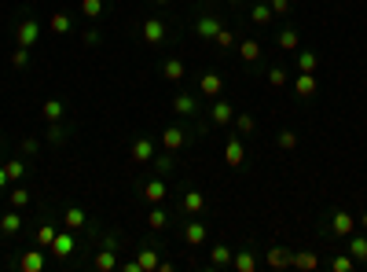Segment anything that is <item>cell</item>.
Masks as SVG:
<instances>
[{
    "instance_id": "1",
    "label": "cell",
    "mask_w": 367,
    "mask_h": 272,
    "mask_svg": "<svg viewBox=\"0 0 367 272\" xmlns=\"http://www.w3.org/2000/svg\"><path fill=\"white\" fill-rule=\"evenodd\" d=\"M122 236L117 232H107L99 243H96V250H92V257H88V265L96 269V272H114L117 265H122Z\"/></svg>"
},
{
    "instance_id": "2",
    "label": "cell",
    "mask_w": 367,
    "mask_h": 272,
    "mask_svg": "<svg viewBox=\"0 0 367 272\" xmlns=\"http://www.w3.org/2000/svg\"><path fill=\"white\" fill-rule=\"evenodd\" d=\"M225 30V19H220V11H213L209 4H195L191 11V33L199 37V41H209L213 45V37Z\"/></svg>"
},
{
    "instance_id": "3",
    "label": "cell",
    "mask_w": 367,
    "mask_h": 272,
    "mask_svg": "<svg viewBox=\"0 0 367 272\" xmlns=\"http://www.w3.org/2000/svg\"><path fill=\"white\" fill-rule=\"evenodd\" d=\"M357 232V214L349 210H327L323 221H320V236L334 239V243H345V236Z\"/></svg>"
},
{
    "instance_id": "4",
    "label": "cell",
    "mask_w": 367,
    "mask_h": 272,
    "mask_svg": "<svg viewBox=\"0 0 367 272\" xmlns=\"http://www.w3.org/2000/svg\"><path fill=\"white\" fill-rule=\"evenodd\" d=\"M195 136H199V133H195V129L188 125V118H177V122L162 125V133H158V144H162V151H173V154H180V151L188 147Z\"/></svg>"
},
{
    "instance_id": "5",
    "label": "cell",
    "mask_w": 367,
    "mask_h": 272,
    "mask_svg": "<svg viewBox=\"0 0 367 272\" xmlns=\"http://www.w3.org/2000/svg\"><path fill=\"white\" fill-rule=\"evenodd\" d=\"M11 33H15V45L37 48V41H41V19L33 15V8H19L15 11V26H11Z\"/></svg>"
},
{
    "instance_id": "6",
    "label": "cell",
    "mask_w": 367,
    "mask_h": 272,
    "mask_svg": "<svg viewBox=\"0 0 367 272\" xmlns=\"http://www.w3.org/2000/svg\"><path fill=\"white\" fill-rule=\"evenodd\" d=\"M63 225L74 228L77 236H85L88 243H96V236H99V225L88 217V210L81 202H67V206H63Z\"/></svg>"
},
{
    "instance_id": "7",
    "label": "cell",
    "mask_w": 367,
    "mask_h": 272,
    "mask_svg": "<svg viewBox=\"0 0 367 272\" xmlns=\"http://www.w3.org/2000/svg\"><path fill=\"white\" fill-rule=\"evenodd\" d=\"M140 41L147 45V48H165L169 41H173V30H169V22H165V19L151 15V19H143V22H140Z\"/></svg>"
},
{
    "instance_id": "8",
    "label": "cell",
    "mask_w": 367,
    "mask_h": 272,
    "mask_svg": "<svg viewBox=\"0 0 367 272\" xmlns=\"http://www.w3.org/2000/svg\"><path fill=\"white\" fill-rule=\"evenodd\" d=\"M180 243L184 247H206L209 243V225H206V217L199 214V217H184L180 221Z\"/></svg>"
},
{
    "instance_id": "9",
    "label": "cell",
    "mask_w": 367,
    "mask_h": 272,
    "mask_svg": "<svg viewBox=\"0 0 367 272\" xmlns=\"http://www.w3.org/2000/svg\"><path fill=\"white\" fill-rule=\"evenodd\" d=\"M48 250H51V257H56L59 265H67L70 257H74L77 250H81V243H77V232L63 225V228L56 232V239H51V247H48Z\"/></svg>"
},
{
    "instance_id": "10",
    "label": "cell",
    "mask_w": 367,
    "mask_h": 272,
    "mask_svg": "<svg viewBox=\"0 0 367 272\" xmlns=\"http://www.w3.org/2000/svg\"><path fill=\"white\" fill-rule=\"evenodd\" d=\"M173 114L177 118H202V96L199 93H188V88H180L173 96Z\"/></svg>"
},
{
    "instance_id": "11",
    "label": "cell",
    "mask_w": 367,
    "mask_h": 272,
    "mask_svg": "<svg viewBox=\"0 0 367 272\" xmlns=\"http://www.w3.org/2000/svg\"><path fill=\"white\" fill-rule=\"evenodd\" d=\"M206 122L213 125V129H231V122H235V107L228 99H209V111H206Z\"/></svg>"
},
{
    "instance_id": "12",
    "label": "cell",
    "mask_w": 367,
    "mask_h": 272,
    "mask_svg": "<svg viewBox=\"0 0 367 272\" xmlns=\"http://www.w3.org/2000/svg\"><path fill=\"white\" fill-rule=\"evenodd\" d=\"M154 154H158V144H154V136H151V133H136L133 144H129V159L140 162V166H147Z\"/></svg>"
},
{
    "instance_id": "13",
    "label": "cell",
    "mask_w": 367,
    "mask_h": 272,
    "mask_svg": "<svg viewBox=\"0 0 367 272\" xmlns=\"http://www.w3.org/2000/svg\"><path fill=\"white\" fill-rule=\"evenodd\" d=\"M11 265H15L19 272H44V269H48L44 247H26V250H22V254H19Z\"/></svg>"
},
{
    "instance_id": "14",
    "label": "cell",
    "mask_w": 367,
    "mask_h": 272,
    "mask_svg": "<svg viewBox=\"0 0 367 272\" xmlns=\"http://www.w3.org/2000/svg\"><path fill=\"white\" fill-rule=\"evenodd\" d=\"M206 195L199 188H184L180 191V217H199V214H206Z\"/></svg>"
},
{
    "instance_id": "15",
    "label": "cell",
    "mask_w": 367,
    "mask_h": 272,
    "mask_svg": "<svg viewBox=\"0 0 367 272\" xmlns=\"http://www.w3.org/2000/svg\"><path fill=\"white\" fill-rule=\"evenodd\" d=\"M133 254H136V262H140L143 272H154V269H158V262H162V257H158V239H143V243H136Z\"/></svg>"
},
{
    "instance_id": "16",
    "label": "cell",
    "mask_w": 367,
    "mask_h": 272,
    "mask_svg": "<svg viewBox=\"0 0 367 272\" xmlns=\"http://www.w3.org/2000/svg\"><path fill=\"white\" fill-rule=\"evenodd\" d=\"M225 162L231 166V170H243V166H246V147H243V136L235 133V129L228 133V144H225Z\"/></svg>"
},
{
    "instance_id": "17",
    "label": "cell",
    "mask_w": 367,
    "mask_h": 272,
    "mask_svg": "<svg viewBox=\"0 0 367 272\" xmlns=\"http://www.w3.org/2000/svg\"><path fill=\"white\" fill-rule=\"evenodd\" d=\"M165 195H169V184H165V177H158L154 173L151 180H143V188H140V199L143 202H165Z\"/></svg>"
},
{
    "instance_id": "18",
    "label": "cell",
    "mask_w": 367,
    "mask_h": 272,
    "mask_svg": "<svg viewBox=\"0 0 367 272\" xmlns=\"http://www.w3.org/2000/svg\"><path fill=\"white\" fill-rule=\"evenodd\" d=\"M220 93H225V77H220L217 70H202L199 74V96L202 99H217Z\"/></svg>"
},
{
    "instance_id": "19",
    "label": "cell",
    "mask_w": 367,
    "mask_h": 272,
    "mask_svg": "<svg viewBox=\"0 0 367 272\" xmlns=\"http://www.w3.org/2000/svg\"><path fill=\"white\" fill-rule=\"evenodd\" d=\"M231 269H235V272H257V269H261V257H257V250L250 247V243L231 254Z\"/></svg>"
},
{
    "instance_id": "20",
    "label": "cell",
    "mask_w": 367,
    "mask_h": 272,
    "mask_svg": "<svg viewBox=\"0 0 367 272\" xmlns=\"http://www.w3.org/2000/svg\"><path fill=\"white\" fill-rule=\"evenodd\" d=\"M235 51H239V59H243V67H257L261 63V41L257 37H239V45H235Z\"/></svg>"
},
{
    "instance_id": "21",
    "label": "cell",
    "mask_w": 367,
    "mask_h": 272,
    "mask_svg": "<svg viewBox=\"0 0 367 272\" xmlns=\"http://www.w3.org/2000/svg\"><path fill=\"white\" fill-rule=\"evenodd\" d=\"M67 99L63 96H48L44 103H41V118H44V125H51V122H67Z\"/></svg>"
},
{
    "instance_id": "22",
    "label": "cell",
    "mask_w": 367,
    "mask_h": 272,
    "mask_svg": "<svg viewBox=\"0 0 367 272\" xmlns=\"http://www.w3.org/2000/svg\"><path fill=\"white\" fill-rule=\"evenodd\" d=\"M294 70H297V74H316V70H320V51L301 45V48L294 51Z\"/></svg>"
},
{
    "instance_id": "23",
    "label": "cell",
    "mask_w": 367,
    "mask_h": 272,
    "mask_svg": "<svg viewBox=\"0 0 367 272\" xmlns=\"http://www.w3.org/2000/svg\"><path fill=\"white\" fill-rule=\"evenodd\" d=\"M294 96L297 99H316L320 96V81H316V74H294Z\"/></svg>"
},
{
    "instance_id": "24",
    "label": "cell",
    "mask_w": 367,
    "mask_h": 272,
    "mask_svg": "<svg viewBox=\"0 0 367 272\" xmlns=\"http://www.w3.org/2000/svg\"><path fill=\"white\" fill-rule=\"evenodd\" d=\"M231 247L228 243H213V247H209V262H206V269L209 272H220V269H231Z\"/></svg>"
},
{
    "instance_id": "25",
    "label": "cell",
    "mask_w": 367,
    "mask_h": 272,
    "mask_svg": "<svg viewBox=\"0 0 367 272\" xmlns=\"http://www.w3.org/2000/svg\"><path fill=\"white\" fill-rule=\"evenodd\" d=\"M169 225H173V214H169L162 202H154V206H151V214H147V228L154 232V236H158V232H165Z\"/></svg>"
},
{
    "instance_id": "26",
    "label": "cell",
    "mask_w": 367,
    "mask_h": 272,
    "mask_svg": "<svg viewBox=\"0 0 367 272\" xmlns=\"http://www.w3.org/2000/svg\"><path fill=\"white\" fill-rule=\"evenodd\" d=\"M162 77H165V81H173V85H184V77H188L184 59H180V56H169V59L162 63Z\"/></svg>"
},
{
    "instance_id": "27",
    "label": "cell",
    "mask_w": 367,
    "mask_h": 272,
    "mask_svg": "<svg viewBox=\"0 0 367 272\" xmlns=\"http://www.w3.org/2000/svg\"><path fill=\"white\" fill-rule=\"evenodd\" d=\"M48 30L56 33V37H70L74 33V15H70V11H51Z\"/></svg>"
},
{
    "instance_id": "28",
    "label": "cell",
    "mask_w": 367,
    "mask_h": 272,
    "mask_svg": "<svg viewBox=\"0 0 367 272\" xmlns=\"http://www.w3.org/2000/svg\"><path fill=\"white\" fill-rule=\"evenodd\" d=\"M345 250H349V257L357 265H367V236H364V232H360V236H357V232L345 236Z\"/></svg>"
},
{
    "instance_id": "29",
    "label": "cell",
    "mask_w": 367,
    "mask_h": 272,
    "mask_svg": "<svg viewBox=\"0 0 367 272\" xmlns=\"http://www.w3.org/2000/svg\"><path fill=\"white\" fill-rule=\"evenodd\" d=\"M4 170H8L11 184H22V180L30 177V162H26L22 154H15V159H4Z\"/></svg>"
},
{
    "instance_id": "30",
    "label": "cell",
    "mask_w": 367,
    "mask_h": 272,
    "mask_svg": "<svg viewBox=\"0 0 367 272\" xmlns=\"http://www.w3.org/2000/svg\"><path fill=\"white\" fill-rule=\"evenodd\" d=\"M22 232V210H15V206H11L8 214H0V236H19Z\"/></svg>"
},
{
    "instance_id": "31",
    "label": "cell",
    "mask_w": 367,
    "mask_h": 272,
    "mask_svg": "<svg viewBox=\"0 0 367 272\" xmlns=\"http://www.w3.org/2000/svg\"><path fill=\"white\" fill-rule=\"evenodd\" d=\"M70 136H74V129H70L67 122H51V125L44 129V140H48L51 147H63V144H67Z\"/></svg>"
},
{
    "instance_id": "32",
    "label": "cell",
    "mask_w": 367,
    "mask_h": 272,
    "mask_svg": "<svg viewBox=\"0 0 367 272\" xmlns=\"http://www.w3.org/2000/svg\"><path fill=\"white\" fill-rule=\"evenodd\" d=\"M291 257H294V250H291V247H268L265 265L279 272V269H291Z\"/></svg>"
},
{
    "instance_id": "33",
    "label": "cell",
    "mask_w": 367,
    "mask_h": 272,
    "mask_svg": "<svg viewBox=\"0 0 367 272\" xmlns=\"http://www.w3.org/2000/svg\"><path fill=\"white\" fill-rule=\"evenodd\" d=\"M8 202L15 206V210H26V206L33 202V191L26 188V180H22V184H8Z\"/></svg>"
},
{
    "instance_id": "34",
    "label": "cell",
    "mask_w": 367,
    "mask_h": 272,
    "mask_svg": "<svg viewBox=\"0 0 367 272\" xmlns=\"http://www.w3.org/2000/svg\"><path fill=\"white\" fill-rule=\"evenodd\" d=\"M275 45H279L283 51H297L301 48V30L297 26H283V30L275 33Z\"/></svg>"
},
{
    "instance_id": "35",
    "label": "cell",
    "mask_w": 367,
    "mask_h": 272,
    "mask_svg": "<svg viewBox=\"0 0 367 272\" xmlns=\"http://www.w3.org/2000/svg\"><path fill=\"white\" fill-rule=\"evenodd\" d=\"M291 269L316 272V269H320V254H316V250H294V257H291Z\"/></svg>"
},
{
    "instance_id": "36",
    "label": "cell",
    "mask_w": 367,
    "mask_h": 272,
    "mask_svg": "<svg viewBox=\"0 0 367 272\" xmlns=\"http://www.w3.org/2000/svg\"><path fill=\"white\" fill-rule=\"evenodd\" d=\"M272 4H268V0H254V4H250V22L254 26H261V30H265V26H272Z\"/></svg>"
},
{
    "instance_id": "37",
    "label": "cell",
    "mask_w": 367,
    "mask_h": 272,
    "mask_svg": "<svg viewBox=\"0 0 367 272\" xmlns=\"http://www.w3.org/2000/svg\"><path fill=\"white\" fill-rule=\"evenodd\" d=\"M231 129H235L239 136H254V133H257V118H254L250 111H235V122H231Z\"/></svg>"
},
{
    "instance_id": "38",
    "label": "cell",
    "mask_w": 367,
    "mask_h": 272,
    "mask_svg": "<svg viewBox=\"0 0 367 272\" xmlns=\"http://www.w3.org/2000/svg\"><path fill=\"white\" fill-rule=\"evenodd\" d=\"M151 162H154V173H158V177H169V173L177 170V154L173 151H158Z\"/></svg>"
},
{
    "instance_id": "39",
    "label": "cell",
    "mask_w": 367,
    "mask_h": 272,
    "mask_svg": "<svg viewBox=\"0 0 367 272\" xmlns=\"http://www.w3.org/2000/svg\"><path fill=\"white\" fill-rule=\"evenodd\" d=\"M297 144H301V136H297V129H279V133H275V147L279 151H297Z\"/></svg>"
},
{
    "instance_id": "40",
    "label": "cell",
    "mask_w": 367,
    "mask_h": 272,
    "mask_svg": "<svg viewBox=\"0 0 367 272\" xmlns=\"http://www.w3.org/2000/svg\"><path fill=\"white\" fill-rule=\"evenodd\" d=\"M265 81H268L272 88H283L286 81H291V70H286L283 63H272V67L265 70Z\"/></svg>"
},
{
    "instance_id": "41",
    "label": "cell",
    "mask_w": 367,
    "mask_h": 272,
    "mask_svg": "<svg viewBox=\"0 0 367 272\" xmlns=\"http://www.w3.org/2000/svg\"><path fill=\"white\" fill-rule=\"evenodd\" d=\"M81 15L92 19V22H99L103 15H107V0H81Z\"/></svg>"
},
{
    "instance_id": "42",
    "label": "cell",
    "mask_w": 367,
    "mask_h": 272,
    "mask_svg": "<svg viewBox=\"0 0 367 272\" xmlns=\"http://www.w3.org/2000/svg\"><path fill=\"white\" fill-rule=\"evenodd\" d=\"M327 269H331V272H357L360 265L352 262V257H349V250H345V254H331V262H327Z\"/></svg>"
},
{
    "instance_id": "43",
    "label": "cell",
    "mask_w": 367,
    "mask_h": 272,
    "mask_svg": "<svg viewBox=\"0 0 367 272\" xmlns=\"http://www.w3.org/2000/svg\"><path fill=\"white\" fill-rule=\"evenodd\" d=\"M56 232H59L56 221H44L41 228H37V236H33V247H44V250H48V247H51V239H56Z\"/></svg>"
},
{
    "instance_id": "44",
    "label": "cell",
    "mask_w": 367,
    "mask_h": 272,
    "mask_svg": "<svg viewBox=\"0 0 367 272\" xmlns=\"http://www.w3.org/2000/svg\"><path fill=\"white\" fill-rule=\"evenodd\" d=\"M213 45H217L220 51H235V45H239V37H235V33L228 30V26H225V30H220V33L213 37Z\"/></svg>"
},
{
    "instance_id": "45",
    "label": "cell",
    "mask_w": 367,
    "mask_h": 272,
    "mask_svg": "<svg viewBox=\"0 0 367 272\" xmlns=\"http://www.w3.org/2000/svg\"><path fill=\"white\" fill-rule=\"evenodd\" d=\"M37 151H41V140H37V136H22V144H19V154H22V159H33Z\"/></svg>"
},
{
    "instance_id": "46",
    "label": "cell",
    "mask_w": 367,
    "mask_h": 272,
    "mask_svg": "<svg viewBox=\"0 0 367 272\" xmlns=\"http://www.w3.org/2000/svg\"><path fill=\"white\" fill-rule=\"evenodd\" d=\"M11 67H15V70H26V67H30V48H15V51H11Z\"/></svg>"
},
{
    "instance_id": "47",
    "label": "cell",
    "mask_w": 367,
    "mask_h": 272,
    "mask_svg": "<svg viewBox=\"0 0 367 272\" xmlns=\"http://www.w3.org/2000/svg\"><path fill=\"white\" fill-rule=\"evenodd\" d=\"M81 45H85V48H99V45H103V30H99V26H92V30L81 33Z\"/></svg>"
},
{
    "instance_id": "48",
    "label": "cell",
    "mask_w": 367,
    "mask_h": 272,
    "mask_svg": "<svg viewBox=\"0 0 367 272\" xmlns=\"http://www.w3.org/2000/svg\"><path fill=\"white\" fill-rule=\"evenodd\" d=\"M268 4H272V15H275V19H286V15H291V0H268Z\"/></svg>"
},
{
    "instance_id": "49",
    "label": "cell",
    "mask_w": 367,
    "mask_h": 272,
    "mask_svg": "<svg viewBox=\"0 0 367 272\" xmlns=\"http://www.w3.org/2000/svg\"><path fill=\"white\" fill-rule=\"evenodd\" d=\"M117 269H122V272H143L136 257H122V265H117Z\"/></svg>"
},
{
    "instance_id": "50",
    "label": "cell",
    "mask_w": 367,
    "mask_h": 272,
    "mask_svg": "<svg viewBox=\"0 0 367 272\" xmlns=\"http://www.w3.org/2000/svg\"><path fill=\"white\" fill-rule=\"evenodd\" d=\"M11 184V180H8V170H4V162H0V191H4Z\"/></svg>"
},
{
    "instance_id": "51",
    "label": "cell",
    "mask_w": 367,
    "mask_h": 272,
    "mask_svg": "<svg viewBox=\"0 0 367 272\" xmlns=\"http://www.w3.org/2000/svg\"><path fill=\"white\" fill-rule=\"evenodd\" d=\"M147 4H151L154 11H162V8H169V4H173V0H147Z\"/></svg>"
},
{
    "instance_id": "52",
    "label": "cell",
    "mask_w": 367,
    "mask_h": 272,
    "mask_svg": "<svg viewBox=\"0 0 367 272\" xmlns=\"http://www.w3.org/2000/svg\"><path fill=\"white\" fill-rule=\"evenodd\" d=\"M8 159V140H4V133H0V162Z\"/></svg>"
},
{
    "instance_id": "53",
    "label": "cell",
    "mask_w": 367,
    "mask_h": 272,
    "mask_svg": "<svg viewBox=\"0 0 367 272\" xmlns=\"http://www.w3.org/2000/svg\"><path fill=\"white\" fill-rule=\"evenodd\" d=\"M357 228H360V232H367V210H364V214L357 217Z\"/></svg>"
},
{
    "instance_id": "54",
    "label": "cell",
    "mask_w": 367,
    "mask_h": 272,
    "mask_svg": "<svg viewBox=\"0 0 367 272\" xmlns=\"http://www.w3.org/2000/svg\"><path fill=\"white\" fill-rule=\"evenodd\" d=\"M225 4H228V8H243V0H225Z\"/></svg>"
}]
</instances>
